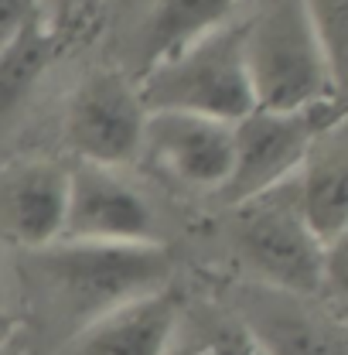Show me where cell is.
<instances>
[{"label": "cell", "instance_id": "1", "mask_svg": "<svg viewBox=\"0 0 348 355\" xmlns=\"http://www.w3.org/2000/svg\"><path fill=\"white\" fill-rule=\"evenodd\" d=\"M21 291L42 328L62 331L58 345L106 311L168 287L171 260L161 243L99 246L51 243L21 253Z\"/></svg>", "mask_w": 348, "mask_h": 355}, {"label": "cell", "instance_id": "2", "mask_svg": "<svg viewBox=\"0 0 348 355\" xmlns=\"http://www.w3.org/2000/svg\"><path fill=\"white\" fill-rule=\"evenodd\" d=\"M243 65L256 110L294 113L342 99V79L328 65L301 0H266L243 21Z\"/></svg>", "mask_w": 348, "mask_h": 355}, {"label": "cell", "instance_id": "3", "mask_svg": "<svg viewBox=\"0 0 348 355\" xmlns=\"http://www.w3.org/2000/svg\"><path fill=\"white\" fill-rule=\"evenodd\" d=\"M137 96L147 113H191L229 127L239 123L256 110L243 65V21H229L147 65Z\"/></svg>", "mask_w": 348, "mask_h": 355}, {"label": "cell", "instance_id": "4", "mask_svg": "<svg viewBox=\"0 0 348 355\" xmlns=\"http://www.w3.org/2000/svg\"><path fill=\"white\" fill-rule=\"evenodd\" d=\"M338 120H345L342 99H328L294 113H246L239 123H232V171L218 195L229 205H243L273 188H284L301 168L311 140Z\"/></svg>", "mask_w": 348, "mask_h": 355}, {"label": "cell", "instance_id": "5", "mask_svg": "<svg viewBox=\"0 0 348 355\" xmlns=\"http://www.w3.org/2000/svg\"><path fill=\"white\" fill-rule=\"evenodd\" d=\"M236 209V250L253 270L256 284L301 297H321L324 246L307 232L287 184Z\"/></svg>", "mask_w": 348, "mask_h": 355}, {"label": "cell", "instance_id": "6", "mask_svg": "<svg viewBox=\"0 0 348 355\" xmlns=\"http://www.w3.org/2000/svg\"><path fill=\"white\" fill-rule=\"evenodd\" d=\"M147 110L130 86L116 72L89 76L72 92L65 113V144L79 154V164L116 168L140 154Z\"/></svg>", "mask_w": 348, "mask_h": 355}, {"label": "cell", "instance_id": "7", "mask_svg": "<svg viewBox=\"0 0 348 355\" xmlns=\"http://www.w3.org/2000/svg\"><path fill=\"white\" fill-rule=\"evenodd\" d=\"M62 243L99 246H150L157 243V216L147 198L116 178L113 168L79 164L69 171V202Z\"/></svg>", "mask_w": 348, "mask_h": 355}, {"label": "cell", "instance_id": "8", "mask_svg": "<svg viewBox=\"0 0 348 355\" xmlns=\"http://www.w3.org/2000/svg\"><path fill=\"white\" fill-rule=\"evenodd\" d=\"M239 328L260 355H345V321L335 311L263 284L243 287Z\"/></svg>", "mask_w": 348, "mask_h": 355}, {"label": "cell", "instance_id": "9", "mask_svg": "<svg viewBox=\"0 0 348 355\" xmlns=\"http://www.w3.org/2000/svg\"><path fill=\"white\" fill-rule=\"evenodd\" d=\"M140 154L188 188L218 195L232 171V127L191 113H147Z\"/></svg>", "mask_w": 348, "mask_h": 355}, {"label": "cell", "instance_id": "10", "mask_svg": "<svg viewBox=\"0 0 348 355\" xmlns=\"http://www.w3.org/2000/svg\"><path fill=\"white\" fill-rule=\"evenodd\" d=\"M69 202V171L51 161H24L0 171V239L21 253L58 243Z\"/></svg>", "mask_w": 348, "mask_h": 355}, {"label": "cell", "instance_id": "11", "mask_svg": "<svg viewBox=\"0 0 348 355\" xmlns=\"http://www.w3.org/2000/svg\"><path fill=\"white\" fill-rule=\"evenodd\" d=\"M294 209L307 232L331 246L348 232V137L345 120L324 127L311 140L301 168L287 181Z\"/></svg>", "mask_w": 348, "mask_h": 355}, {"label": "cell", "instance_id": "12", "mask_svg": "<svg viewBox=\"0 0 348 355\" xmlns=\"http://www.w3.org/2000/svg\"><path fill=\"white\" fill-rule=\"evenodd\" d=\"M177 318L181 304L174 291L161 287L89 321L51 355H168Z\"/></svg>", "mask_w": 348, "mask_h": 355}, {"label": "cell", "instance_id": "13", "mask_svg": "<svg viewBox=\"0 0 348 355\" xmlns=\"http://www.w3.org/2000/svg\"><path fill=\"white\" fill-rule=\"evenodd\" d=\"M239 0H157L143 28V69L161 62L184 44L205 38L222 24H229V10Z\"/></svg>", "mask_w": 348, "mask_h": 355}, {"label": "cell", "instance_id": "14", "mask_svg": "<svg viewBox=\"0 0 348 355\" xmlns=\"http://www.w3.org/2000/svg\"><path fill=\"white\" fill-rule=\"evenodd\" d=\"M55 58V35L44 21H31L14 42L0 51V116H7L42 79Z\"/></svg>", "mask_w": 348, "mask_h": 355}, {"label": "cell", "instance_id": "15", "mask_svg": "<svg viewBox=\"0 0 348 355\" xmlns=\"http://www.w3.org/2000/svg\"><path fill=\"white\" fill-rule=\"evenodd\" d=\"M304 14L321 42V51L335 76L345 72V44H348V0H301Z\"/></svg>", "mask_w": 348, "mask_h": 355}, {"label": "cell", "instance_id": "16", "mask_svg": "<svg viewBox=\"0 0 348 355\" xmlns=\"http://www.w3.org/2000/svg\"><path fill=\"white\" fill-rule=\"evenodd\" d=\"M38 17V0H0V51Z\"/></svg>", "mask_w": 348, "mask_h": 355}, {"label": "cell", "instance_id": "17", "mask_svg": "<svg viewBox=\"0 0 348 355\" xmlns=\"http://www.w3.org/2000/svg\"><path fill=\"white\" fill-rule=\"evenodd\" d=\"M195 355H260V349L250 342V335L236 324V328H222L216 331Z\"/></svg>", "mask_w": 348, "mask_h": 355}, {"label": "cell", "instance_id": "18", "mask_svg": "<svg viewBox=\"0 0 348 355\" xmlns=\"http://www.w3.org/2000/svg\"><path fill=\"white\" fill-rule=\"evenodd\" d=\"M17 328H21V321L10 314V311L0 308V355H3V349L14 342V335H17Z\"/></svg>", "mask_w": 348, "mask_h": 355}, {"label": "cell", "instance_id": "19", "mask_svg": "<svg viewBox=\"0 0 348 355\" xmlns=\"http://www.w3.org/2000/svg\"><path fill=\"white\" fill-rule=\"evenodd\" d=\"M0 308H3V280H0Z\"/></svg>", "mask_w": 348, "mask_h": 355}]
</instances>
